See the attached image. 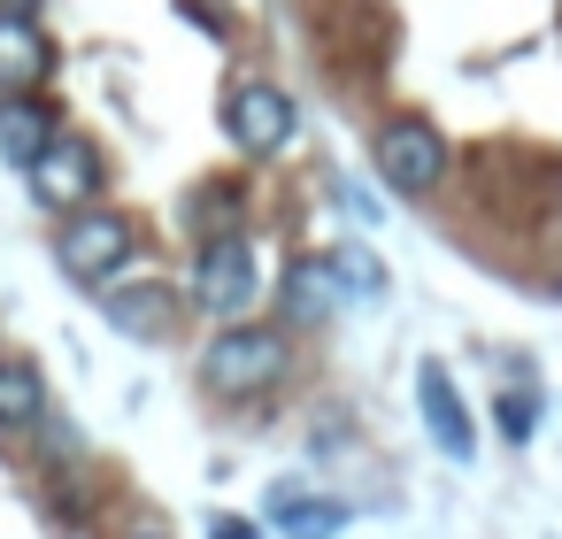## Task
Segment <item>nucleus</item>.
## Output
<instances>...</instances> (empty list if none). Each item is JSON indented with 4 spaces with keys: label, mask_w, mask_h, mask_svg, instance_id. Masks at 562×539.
Returning <instances> with one entry per match:
<instances>
[{
    "label": "nucleus",
    "mask_w": 562,
    "mask_h": 539,
    "mask_svg": "<svg viewBox=\"0 0 562 539\" xmlns=\"http://www.w3.org/2000/svg\"><path fill=\"white\" fill-rule=\"evenodd\" d=\"M285 370H293V339H285L278 324H247V316H232V324L209 339V355H201V385H209L216 401H255V393H270Z\"/></svg>",
    "instance_id": "1"
},
{
    "label": "nucleus",
    "mask_w": 562,
    "mask_h": 539,
    "mask_svg": "<svg viewBox=\"0 0 562 539\" xmlns=\"http://www.w3.org/2000/svg\"><path fill=\"white\" fill-rule=\"evenodd\" d=\"M193 301L209 316H224V324L262 301V255H255L247 232H209L201 239V255H193Z\"/></svg>",
    "instance_id": "2"
},
{
    "label": "nucleus",
    "mask_w": 562,
    "mask_h": 539,
    "mask_svg": "<svg viewBox=\"0 0 562 539\" xmlns=\"http://www.w3.org/2000/svg\"><path fill=\"white\" fill-rule=\"evenodd\" d=\"M378 178H385L401 201H424V193H439V178H447V139H439L424 116H401V124H385V132H378Z\"/></svg>",
    "instance_id": "3"
},
{
    "label": "nucleus",
    "mask_w": 562,
    "mask_h": 539,
    "mask_svg": "<svg viewBox=\"0 0 562 539\" xmlns=\"http://www.w3.org/2000/svg\"><path fill=\"white\" fill-rule=\"evenodd\" d=\"M132 247H139V224L132 216H116V209H86V216H70V232H63V270L78 278V285H109L124 262H132Z\"/></svg>",
    "instance_id": "4"
},
{
    "label": "nucleus",
    "mask_w": 562,
    "mask_h": 539,
    "mask_svg": "<svg viewBox=\"0 0 562 539\" xmlns=\"http://www.w3.org/2000/svg\"><path fill=\"white\" fill-rule=\"evenodd\" d=\"M24 170H32V193H40L47 209H86V201L101 193V155H93V139H78V132H47V147H40Z\"/></svg>",
    "instance_id": "5"
},
{
    "label": "nucleus",
    "mask_w": 562,
    "mask_h": 539,
    "mask_svg": "<svg viewBox=\"0 0 562 539\" xmlns=\"http://www.w3.org/2000/svg\"><path fill=\"white\" fill-rule=\"evenodd\" d=\"M224 116H232V139H239V147H247L255 162H270V155H285V147H293V132H301V116H293V101H285L278 86H262V78H255V86H239Z\"/></svg>",
    "instance_id": "6"
},
{
    "label": "nucleus",
    "mask_w": 562,
    "mask_h": 539,
    "mask_svg": "<svg viewBox=\"0 0 562 539\" xmlns=\"http://www.w3.org/2000/svg\"><path fill=\"white\" fill-rule=\"evenodd\" d=\"M47 70H55V47L32 24V9H0V93H40Z\"/></svg>",
    "instance_id": "7"
},
{
    "label": "nucleus",
    "mask_w": 562,
    "mask_h": 539,
    "mask_svg": "<svg viewBox=\"0 0 562 539\" xmlns=\"http://www.w3.org/2000/svg\"><path fill=\"white\" fill-rule=\"evenodd\" d=\"M416 408H424V424H431V439L447 447V462H470L477 454V431H470V408H462V393H454V378L431 362L424 378H416Z\"/></svg>",
    "instance_id": "8"
},
{
    "label": "nucleus",
    "mask_w": 562,
    "mask_h": 539,
    "mask_svg": "<svg viewBox=\"0 0 562 539\" xmlns=\"http://www.w3.org/2000/svg\"><path fill=\"white\" fill-rule=\"evenodd\" d=\"M47 132H55V116L32 101V93H9V109H0V155H9L16 170L47 147Z\"/></svg>",
    "instance_id": "9"
},
{
    "label": "nucleus",
    "mask_w": 562,
    "mask_h": 539,
    "mask_svg": "<svg viewBox=\"0 0 562 539\" xmlns=\"http://www.w3.org/2000/svg\"><path fill=\"white\" fill-rule=\"evenodd\" d=\"M47 416V385L32 362H0V431H24Z\"/></svg>",
    "instance_id": "10"
},
{
    "label": "nucleus",
    "mask_w": 562,
    "mask_h": 539,
    "mask_svg": "<svg viewBox=\"0 0 562 539\" xmlns=\"http://www.w3.org/2000/svg\"><path fill=\"white\" fill-rule=\"evenodd\" d=\"M270 508H278V531H285V539H339V524H347L331 501H301L293 485H278Z\"/></svg>",
    "instance_id": "11"
},
{
    "label": "nucleus",
    "mask_w": 562,
    "mask_h": 539,
    "mask_svg": "<svg viewBox=\"0 0 562 539\" xmlns=\"http://www.w3.org/2000/svg\"><path fill=\"white\" fill-rule=\"evenodd\" d=\"M186 224H193V232H239V224H247V193L224 186V178H209V186L186 201Z\"/></svg>",
    "instance_id": "12"
},
{
    "label": "nucleus",
    "mask_w": 562,
    "mask_h": 539,
    "mask_svg": "<svg viewBox=\"0 0 562 539\" xmlns=\"http://www.w3.org/2000/svg\"><path fill=\"white\" fill-rule=\"evenodd\" d=\"M324 308H331V270L324 262H293L285 270V316L293 324H316Z\"/></svg>",
    "instance_id": "13"
},
{
    "label": "nucleus",
    "mask_w": 562,
    "mask_h": 539,
    "mask_svg": "<svg viewBox=\"0 0 562 539\" xmlns=\"http://www.w3.org/2000/svg\"><path fill=\"white\" fill-rule=\"evenodd\" d=\"M109 324L116 332H162L170 324V293H109Z\"/></svg>",
    "instance_id": "14"
},
{
    "label": "nucleus",
    "mask_w": 562,
    "mask_h": 539,
    "mask_svg": "<svg viewBox=\"0 0 562 539\" xmlns=\"http://www.w3.org/2000/svg\"><path fill=\"white\" fill-rule=\"evenodd\" d=\"M531 424H539V393L516 385V393L501 401V439H531Z\"/></svg>",
    "instance_id": "15"
},
{
    "label": "nucleus",
    "mask_w": 562,
    "mask_h": 539,
    "mask_svg": "<svg viewBox=\"0 0 562 539\" xmlns=\"http://www.w3.org/2000/svg\"><path fill=\"white\" fill-rule=\"evenodd\" d=\"M331 270H339L347 285H362V293H378V285H385V270H378L362 247H339V255H331Z\"/></svg>",
    "instance_id": "16"
},
{
    "label": "nucleus",
    "mask_w": 562,
    "mask_h": 539,
    "mask_svg": "<svg viewBox=\"0 0 562 539\" xmlns=\"http://www.w3.org/2000/svg\"><path fill=\"white\" fill-rule=\"evenodd\" d=\"M47 424V416H40ZM63 454H78V424H47V462H63Z\"/></svg>",
    "instance_id": "17"
},
{
    "label": "nucleus",
    "mask_w": 562,
    "mask_h": 539,
    "mask_svg": "<svg viewBox=\"0 0 562 539\" xmlns=\"http://www.w3.org/2000/svg\"><path fill=\"white\" fill-rule=\"evenodd\" d=\"M209 539H262V524H247V516H216Z\"/></svg>",
    "instance_id": "18"
},
{
    "label": "nucleus",
    "mask_w": 562,
    "mask_h": 539,
    "mask_svg": "<svg viewBox=\"0 0 562 539\" xmlns=\"http://www.w3.org/2000/svg\"><path fill=\"white\" fill-rule=\"evenodd\" d=\"M132 539H162V531H132Z\"/></svg>",
    "instance_id": "19"
}]
</instances>
